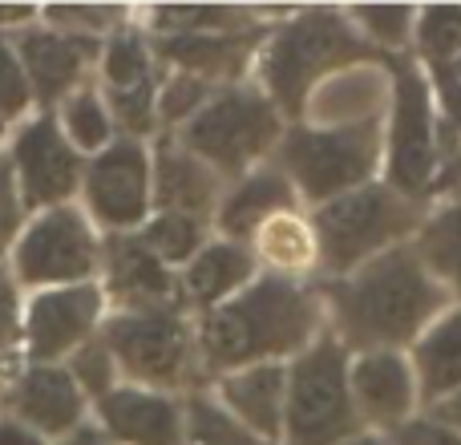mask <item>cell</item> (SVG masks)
<instances>
[{
  "mask_svg": "<svg viewBox=\"0 0 461 445\" xmlns=\"http://www.w3.org/2000/svg\"><path fill=\"white\" fill-rule=\"evenodd\" d=\"M348 341L357 344H393L409 341L425 320L438 312L441 292L413 251H393L376 259L365 276L340 284L332 292Z\"/></svg>",
  "mask_w": 461,
  "mask_h": 445,
  "instance_id": "cell-1",
  "label": "cell"
},
{
  "mask_svg": "<svg viewBox=\"0 0 461 445\" xmlns=\"http://www.w3.org/2000/svg\"><path fill=\"white\" fill-rule=\"evenodd\" d=\"M316 324V304L295 292L284 279H263L243 300L207 316L203 324V352L211 368L243 365L255 357L287 352L303 344V336Z\"/></svg>",
  "mask_w": 461,
  "mask_h": 445,
  "instance_id": "cell-2",
  "label": "cell"
},
{
  "mask_svg": "<svg viewBox=\"0 0 461 445\" xmlns=\"http://www.w3.org/2000/svg\"><path fill=\"white\" fill-rule=\"evenodd\" d=\"M365 53L368 49L352 37V29L336 13H308L276 37L267 57V86L276 89L284 110H300L303 94L320 73Z\"/></svg>",
  "mask_w": 461,
  "mask_h": 445,
  "instance_id": "cell-3",
  "label": "cell"
},
{
  "mask_svg": "<svg viewBox=\"0 0 461 445\" xmlns=\"http://www.w3.org/2000/svg\"><path fill=\"white\" fill-rule=\"evenodd\" d=\"M352 430V401L344 385V352L332 341L316 344L292 377L295 445H328Z\"/></svg>",
  "mask_w": 461,
  "mask_h": 445,
  "instance_id": "cell-4",
  "label": "cell"
},
{
  "mask_svg": "<svg viewBox=\"0 0 461 445\" xmlns=\"http://www.w3.org/2000/svg\"><path fill=\"white\" fill-rule=\"evenodd\" d=\"M373 159H376V122L332 130V134L295 130L284 142V162L295 170L300 186L312 199H328V195L360 183L373 170Z\"/></svg>",
  "mask_w": 461,
  "mask_h": 445,
  "instance_id": "cell-5",
  "label": "cell"
},
{
  "mask_svg": "<svg viewBox=\"0 0 461 445\" xmlns=\"http://www.w3.org/2000/svg\"><path fill=\"white\" fill-rule=\"evenodd\" d=\"M316 227H320V243H324L328 263H332L336 271H344L357 259H365L373 247H381L384 239L413 227V211L393 191L373 186V191L348 195V199L324 207Z\"/></svg>",
  "mask_w": 461,
  "mask_h": 445,
  "instance_id": "cell-6",
  "label": "cell"
},
{
  "mask_svg": "<svg viewBox=\"0 0 461 445\" xmlns=\"http://www.w3.org/2000/svg\"><path fill=\"white\" fill-rule=\"evenodd\" d=\"M94 235L69 207L45 211L16 243V276L24 284H73L94 271Z\"/></svg>",
  "mask_w": 461,
  "mask_h": 445,
  "instance_id": "cell-7",
  "label": "cell"
},
{
  "mask_svg": "<svg viewBox=\"0 0 461 445\" xmlns=\"http://www.w3.org/2000/svg\"><path fill=\"white\" fill-rule=\"evenodd\" d=\"M276 138V114L255 94H223L191 122L186 142L203 159L235 170Z\"/></svg>",
  "mask_w": 461,
  "mask_h": 445,
  "instance_id": "cell-8",
  "label": "cell"
},
{
  "mask_svg": "<svg viewBox=\"0 0 461 445\" xmlns=\"http://www.w3.org/2000/svg\"><path fill=\"white\" fill-rule=\"evenodd\" d=\"M13 175L21 178V199L24 207H53V203L69 199L73 186L81 178V162L73 154V146L61 138L53 114L29 122L16 134L13 146Z\"/></svg>",
  "mask_w": 461,
  "mask_h": 445,
  "instance_id": "cell-9",
  "label": "cell"
},
{
  "mask_svg": "<svg viewBox=\"0 0 461 445\" xmlns=\"http://www.w3.org/2000/svg\"><path fill=\"white\" fill-rule=\"evenodd\" d=\"M110 349L118 360L142 381L175 385L186 377L191 349H186V328L170 312H142V316H122L110 324Z\"/></svg>",
  "mask_w": 461,
  "mask_h": 445,
  "instance_id": "cell-10",
  "label": "cell"
},
{
  "mask_svg": "<svg viewBox=\"0 0 461 445\" xmlns=\"http://www.w3.org/2000/svg\"><path fill=\"white\" fill-rule=\"evenodd\" d=\"M397 69V130H393V183L405 195H425L433 186L438 150H433L429 126V94L413 65Z\"/></svg>",
  "mask_w": 461,
  "mask_h": 445,
  "instance_id": "cell-11",
  "label": "cell"
},
{
  "mask_svg": "<svg viewBox=\"0 0 461 445\" xmlns=\"http://www.w3.org/2000/svg\"><path fill=\"white\" fill-rule=\"evenodd\" d=\"M97 308H102V295L94 287H61V292L37 295L29 308V324H24L32 360H57L73 344L86 341Z\"/></svg>",
  "mask_w": 461,
  "mask_h": 445,
  "instance_id": "cell-12",
  "label": "cell"
},
{
  "mask_svg": "<svg viewBox=\"0 0 461 445\" xmlns=\"http://www.w3.org/2000/svg\"><path fill=\"white\" fill-rule=\"evenodd\" d=\"M94 53L89 32H57V29H24L16 41V61L24 69L29 94L41 102H57L73 81L81 77V65Z\"/></svg>",
  "mask_w": 461,
  "mask_h": 445,
  "instance_id": "cell-13",
  "label": "cell"
},
{
  "mask_svg": "<svg viewBox=\"0 0 461 445\" xmlns=\"http://www.w3.org/2000/svg\"><path fill=\"white\" fill-rule=\"evenodd\" d=\"M89 203L110 227H130L146 215V159L134 142H118L89 167Z\"/></svg>",
  "mask_w": 461,
  "mask_h": 445,
  "instance_id": "cell-14",
  "label": "cell"
},
{
  "mask_svg": "<svg viewBox=\"0 0 461 445\" xmlns=\"http://www.w3.org/2000/svg\"><path fill=\"white\" fill-rule=\"evenodd\" d=\"M8 405L21 417V425H32V430H45V433H65L81 422L77 385H73L69 373H61L53 365H32L13 385Z\"/></svg>",
  "mask_w": 461,
  "mask_h": 445,
  "instance_id": "cell-15",
  "label": "cell"
},
{
  "mask_svg": "<svg viewBox=\"0 0 461 445\" xmlns=\"http://www.w3.org/2000/svg\"><path fill=\"white\" fill-rule=\"evenodd\" d=\"M102 417L113 438L134 445H178V417L162 397L118 389L102 397Z\"/></svg>",
  "mask_w": 461,
  "mask_h": 445,
  "instance_id": "cell-16",
  "label": "cell"
},
{
  "mask_svg": "<svg viewBox=\"0 0 461 445\" xmlns=\"http://www.w3.org/2000/svg\"><path fill=\"white\" fill-rule=\"evenodd\" d=\"M110 292L126 304H158L170 295V276L146 243L110 239Z\"/></svg>",
  "mask_w": 461,
  "mask_h": 445,
  "instance_id": "cell-17",
  "label": "cell"
},
{
  "mask_svg": "<svg viewBox=\"0 0 461 445\" xmlns=\"http://www.w3.org/2000/svg\"><path fill=\"white\" fill-rule=\"evenodd\" d=\"M357 397L373 417H397L409 409V373L397 357H368L357 365Z\"/></svg>",
  "mask_w": 461,
  "mask_h": 445,
  "instance_id": "cell-18",
  "label": "cell"
},
{
  "mask_svg": "<svg viewBox=\"0 0 461 445\" xmlns=\"http://www.w3.org/2000/svg\"><path fill=\"white\" fill-rule=\"evenodd\" d=\"M227 401L263 433H276L279 425V397H284V373L276 365L251 368V373L227 381Z\"/></svg>",
  "mask_w": 461,
  "mask_h": 445,
  "instance_id": "cell-19",
  "label": "cell"
},
{
  "mask_svg": "<svg viewBox=\"0 0 461 445\" xmlns=\"http://www.w3.org/2000/svg\"><path fill=\"white\" fill-rule=\"evenodd\" d=\"M247 49L251 41L219 37V32H178L162 41V53L194 73H230L247 57Z\"/></svg>",
  "mask_w": 461,
  "mask_h": 445,
  "instance_id": "cell-20",
  "label": "cell"
},
{
  "mask_svg": "<svg viewBox=\"0 0 461 445\" xmlns=\"http://www.w3.org/2000/svg\"><path fill=\"white\" fill-rule=\"evenodd\" d=\"M215 195V178L203 162H194L191 154L183 150H162L158 154V199L167 207H191L203 211Z\"/></svg>",
  "mask_w": 461,
  "mask_h": 445,
  "instance_id": "cell-21",
  "label": "cell"
},
{
  "mask_svg": "<svg viewBox=\"0 0 461 445\" xmlns=\"http://www.w3.org/2000/svg\"><path fill=\"white\" fill-rule=\"evenodd\" d=\"M417 360H421V381L429 397L457 389L461 385V312L433 328V336L421 344Z\"/></svg>",
  "mask_w": 461,
  "mask_h": 445,
  "instance_id": "cell-22",
  "label": "cell"
},
{
  "mask_svg": "<svg viewBox=\"0 0 461 445\" xmlns=\"http://www.w3.org/2000/svg\"><path fill=\"white\" fill-rule=\"evenodd\" d=\"M287 203H292V191H287L284 175L267 170V175H255L251 183L239 186L235 199H230L227 211H223V222H227V231H235V235H239V231H251L263 215L284 211Z\"/></svg>",
  "mask_w": 461,
  "mask_h": 445,
  "instance_id": "cell-23",
  "label": "cell"
},
{
  "mask_svg": "<svg viewBox=\"0 0 461 445\" xmlns=\"http://www.w3.org/2000/svg\"><path fill=\"white\" fill-rule=\"evenodd\" d=\"M247 276H251L247 251H239V247H211L191 268V295L211 304V300H219V295H227L235 284H243Z\"/></svg>",
  "mask_w": 461,
  "mask_h": 445,
  "instance_id": "cell-24",
  "label": "cell"
},
{
  "mask_svg": "<svg viewBox=\"0 0 461 445\" xmlns=\"http://www.w3.org/2000/svg\"><path fill=\"white\" fill-rule=\"evenodd\" d=\"M421 251L429 255L433 268L461 284V203L449 207L438 222H429V231L421 239Z\"/></svg>",
  "mask_w": 461,
  "mask_h": 445,
  "instance_id": "cell-25",
  "label": "cell"
},
{
  "mask_svg": "<svg viewBox=\"0 0 461 445\" xmlns=\"http://www.w3.org/2000/svg\"><path fill=\"white\" fill-rule=\"evenodd\" d=\"M150 77V65H146V49L134 32H122L110 41V53H105V81H110L113 94L122 89H134Z\"/></svg>",
  "mask_w": 461,
  "mask_h": 445,
  "instance_id": "cell-26",
  "label": "cell"
},
{
  "mask_svg": "<svg viewBox=\"0 0 461 445\" xmlns=\"http://www.w3.org/2000/svg\"><path fill=\"white\" fill-rule=\"evenodd\" d=\"M65 130H69V138L81 150H94V146H102L110 138V118H105L102 102L89 89L69 97V105H65Z\"/></svg>",
  "mask_w": 461,
  "mask_h": 445,
  "instance_id": "cell-27",
  "label": "cell"
},
{
  "mask_svg": "<svg viewBox=\"0 0 461 445\" xmlns=\"http://www.w3.org/2000/svg\"><path fill=\"white\" fill-rule=\"evenodd\" d=\"M421 49L433 57L438 65H446L449 57L461 49V8L441 5L429 8L421 21Z\"/></svg>",
  "mask_w": 461,
  "mask_h": 445,
  "instance_id": "cell-28",
  "label": "cell"
},
{
  "mask_svg": "<svg viewBox=\"0 0 461 445\" xmlns=\"http://www.w3.org/2000/svg\"><path fill=\"white\" fill-rule=\"evenodd\" d=\"M235 24H243V16L230 13V8H158V29H167L170 37H178V32H219L235 29Z\"/></svg>",
  "mask_w": 461,
  "mask_h": 445,
  "instance_id": "cell-29",
  "label": "cell"
},
{
  "mask_svg": "<svg viewBox=\"0 0 461 445\" xmlns=\"http://www.w3.org/2000/svg\"><path fill=\"white\" fill-rule=\"evenodd\" d=\"M146 247L167 255V259H186V255L199 247V222L191 215H183V211H175V215L158 219L146 231Z\"/></svg>",
  "mask_w": 461,
  "mask_h": 445,
  "instance_id": "cell-30",
  "label": "cell"
},
{
  "mask_svg": "<svg viewBox=\"0 0 461 445\" xmlns=\"http://www.w3.org/2000/svg\"><path fill=\"white\" fill-rule=\"evenodd\" d=\"M191 441L194 445H263L251 433H243L227 413H219L207 401H194L191 405Z\"/></svg>",
  "mask_w": 461,
  "mask_h": 445,
  "instance_id": "cell-31",
  "label": "cell"
},
{
  "mask_svg": "<svg viewBox=\"0 0 461 445\" xmlns=\"http://www.w3.org/2000/svg\"><path fill=\"white\" fill-rule=\"evenodd\" d=\"M29 81H24V69L16 61V49L0 37V122L16 118V114L29 105Z\"/></svg>",
  "mask_w": 461,
  "mask_h": 445,
  "instance_id": "cell-32",
  "label": "cell"
},
{
  "mask_svg": "<svg viewBox=\"0 0 461 445\" xmlns=\"http://www.w3.org/2000/svg\"><path fill=\"white\" fill-rule=\"evenodd\" d=\"M150 105H154V81L150 77H146L142 86H134V89L113 94V110H118V118L126 122V130H134V134L150 130V122H154Z\"/></svg>",
  "mask_w": 461,
  "mask_h": 445,
  "instance_id": "cell-33",
  "label": "cell"
},
{
  "mask_svg": "<svg viewBox=\"0 0 461 445\" xmlns=\"http://www.w3.org/2000/svg\"><path fill=\"white\" fill-rule=\"evenodd\" d=\"M207 97V81L203 77H191V73H178V81L167 86V97H162V114L170 122H178L183 114H191L194 105Z\"/></svg>",
  "mask_w": 461,
  "mask_h": 445,
  "instance_id": "cell-34",
  "label": "cell"
},
{
  "mask_svg": "<svg viewBox=\"0 0 461 445\" xmlns=\"http://www.w3.org/2000/svg\"><path fill=\"white\" fill-rule=\"evenodd\" d=\"M16 222H21V195H16V175H13V162L0 159V251H5L8 239L16 235Z\"/></svg>",
  "mask_w": 461,
  "mask_h": 445,
  "instance_id": "cell-35",
  "label": "cell"
},
{
  "mask_svg": "<svg viewBox=\"0 0 461 445\" xmlns=\"http://www.w3.org/2000/svg\"><path fill=\"white\" fill-rule=\"evenodd\" d=\"M73 373H77V381L86 385L89 393H102L105 397V393H110V377H113V360L105 349H81Z\"/></svg>",
  "mask_w": 461,
  "mask_h": 445,
  "instance_id": "cell-36",
  "label": "cell"
},
{
  "mask_svg": "<svg viewBox=\"0 0 461 445\" xmlns=\"http://www.w3.org/2000/svg\"><path fill=\"white\" fill-rule=\"evenodd\" d=\"M263 243H267V255L276 263H300L303 255H308V243H303V235H300L295 222H276Z\"/></svg>",
  "mask_w": 461,
  "mask_h": 445,
  "instance_id": "cell-37",
  "label": "cell"
},
{
  "mask_svg": "<svg viewBox=\"0 0 461 445\" xmlns=\"http://www.w3.org/2000/svg\"><path fill=\"white\" fill-rule=\"evenodd\" d=\"M360 21H365L381 41H401L405 37V29H409V8H393V5L360 8Z\"/></svg>",
  "mask_w": 461,
  "mask_h": 445,
  "instance_id": "cell-38",
  "label": "cell"
},
{
  "mask_svg": "<svg viewBox=\"0 0 461 445\" xmlns=\"http://www.w3.org/2000/svg\"><path fill=\"white\" fill-rule=\"evenodd\" d=\"M49 21L61 24L65 32H77V29H102V24L113 21V13H102V8H77V5H53L49 8Z\"/></svg>",
  "mask_w": 461,
  "mask_h": 445,
  "instance_id": "cell-39",
  "label": "cell"
},
{
  "mask_svg": "<svg viewBox=\"0 0 461 445\" xmlns=\"http://www.w3.org/2000/svg\"><path fill=\"white\" fill-rule=\"evenodd\" d=\"M397 445H461V438L433 422H409L397 430Z\"/></svg>",
  "mask_w": 461,
  "mask_h": 445,
  "instance_id": "cell-40",
  "label": "cell"
},
{
  "mask_svg": "<svg viewBox=\"0 0 461 445\" xmlns=\"http://www.w3.org/2000/svg\"><path fill=\"white\" fill-rule=\"evenodd\" d=\"M16 341V287L8 271L0 268V352Z\"/></svg>",
  "mask_w": 461,
  "mask_h": 445,
  "instance_id": "cell-41",
  "label": "cell"
},
{
  "mask_svg": "<svg viewBox=\"0 0 461 445\" xmlns=\"http://www.w3.org/2000/svg\"><path fill=\"white\" fill-rule=\"evenodd\" d=\"M0 445H45L37 438V433L29 430V425H21V422H13V417H5L0 422Z\"/></svg>",
  "mask_w": 461,
  "mask_h": 445,
  "instance_id": "cell-42",
  "label": "cell"
},
{
  "mask_svg": "<svg viewBox=\"0 0 461 445\" xmlns=\"http://www.w3.org/2000/svg\"><path fill=\"white\" fill-rule=\"evenodd\" d=\"M65 445H105V438H102L97 430H77Z\"/></svg>",
  "mask_w": 461,
  "mask_h": 445,
  "instance_id": "cell-43",
  "label": "cell"
},
{
  "mask_svg": "<svg viewBox=\"0 0 461 445\" xmlns=\"http://www.w3.org/2000/svg\"><path fill=\"white\" fill-rule=\"evenodd\" d=\"M441 413H446L449 422H457V425H461V397H454V401H449V405L441 409Z\"/></svg>",
  "mask_w": 461,
  "mask_h": 445,
  "instance_id": "cell-44",
  "label": "cell"
},
{
  "mask_svg": "<svg viewBox=\"0 0 461 445\" xmlns=\"http://www.w3.org/2000/svg\"><path fill=\"white\" fill-rule=\"evenodd\" d=\"M352 445H381V441H373V438H365V441H352Z\"/></svg>",
  "mask_w": 461,
  "mask_h": 445,
  "instance_id": "cell-45",
  "label": "cell"
},
{
  "mask_svg": "<svg viewBox=\"0 0 461 445\" xmlns=\"http://www.w3.org/2000/svg\"><path fill=\"white\" fill-rule=\"evenodd\" d=\"M0 130H5V122H0Z\"/></svg>",
  "mask_w": 461,
  "mask_h": 445,
  "instance_id": "cell-46",
  "label": "cell"
}]
</instances>
